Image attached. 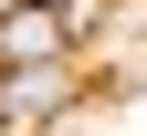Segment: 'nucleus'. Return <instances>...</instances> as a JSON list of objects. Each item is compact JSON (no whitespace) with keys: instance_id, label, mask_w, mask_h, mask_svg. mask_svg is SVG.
Segmentation results:
<instances>
[{"instance_id":"nucleus-1","label":"nucleus","mask_w":147,"mask_h":136,"mask_svg":"<svg viewBox=\"0 0 147 136\" xmlns=\"http://www.w3.org/2000/svg\"><path fill=\"white\" fill-rule=\"evenodd\" d=\"M63 42H74V11H53V0H21L0 21V63H63Z\"/></svg>"},{"instance_id":"nucleus-3","label":"nucleus","mask_w":147,"mask_h":136,"mask_svg":"<svg viewBox=\"0 0 147 136\" xmlns=\"http://www.w3.org/2000/svg\"><path fill=\"white\" fill-rule=\"evenodd\" d=\"M11 11H21V0H0V21H11Z\"/></svg>"},{"instance_id":"nucleus-2","label":"nucleus","mask_w":147,"mask_h":136,"mask_svg":"<svg viewBox=\"0 0 147 136\" xmlns=\"http://www.w3.org/2000/svg\"><path fill=\"white\" fill-rule=\"evenodd\" d=\"M53 105H63V73H53V63H11V84H0V115L21 126V115H53Z\"/></svg>"}]
</instances>
